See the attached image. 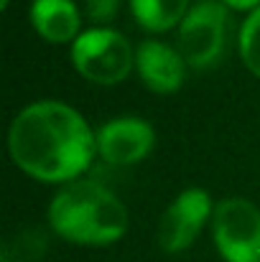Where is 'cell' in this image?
Masks as SVG:
<instances>
[{
  "instance_id": "cell-8",
  "label": "cell",
  "mask_w": 260,
  "mask_h": 262,
  "mask_svg": "<svg viewBox=\"0 0 260 262\" xmlns=\"http://www.w3.org/2000/svg\"><path fill=\"white\" fill-rule=\"evenodd\" d=\"M135 72L156 94H173L186 79V61L178 49L161 41H143L135 49Z\"/></svg>"
},
{
  "instance_id": "cell-13",
  "label": "cell",
  "mask_w": 260,
  "mask_h": 262,
  "mask_svg": "<svg viewBox=\"0 0 260 262\" xmlns=\"http://www.w3.org/2000/svg\"><path fill=\"white\" fill-rule=\"evenodd\" d=\"M225 8H232V10H248V13H253V10H258L260 8V0H219Z\"/></svg>"
},
{
  "instance_id": "cell-14",
  "label": "cell",
  "mask_w": 260,
  "mask_h": 262,
  "mask_svg": "<svg viewBox=\"0 0 260 262\" xmlns=\"http://www.w3.org/2000/svg\"><path fill=\"white\" fill-rule=\"evenodd\" d=\"M10 5V0H0V8H8Z\"/></svg>"
},
{
  "instance_id": "cell-5",
  "label": "cell",
  "mask_w": 260,
  "mask_h": 262,
  "mask_svg": "<svg viewBox=\"0 0 260 262\" xmlns=\"http://www.w3.org/2000/svg\"><path fill=\"white\" fill-rule=\"evenodd\" d=\"M212 237L225 262H260V209L240 196L214 204Z\"/></svg>"
},
{
  "instance_id": "cell-4",
  "label": "cell",
  "mask_w": 260,
  "mask_h": 262,
  "mask_svg": "<svg viewBox=\"0 0 260 262\" xmlns=\"http://www.w3.org/2000/svg\"><path fill=\"white\" fill-rule=\"evenodd\" d=\"M227 26L230 15L219 0H199L191 5L186 18L178 23V51L186 67H214L227 46Z\"/></svg>"
},
{
  "instance_id": "cell-3",
  "label": "cell",
  "mask_w": 260,
  "mask_h": 262,
  "mask_svg": "<svg viewBox=\"0 0 260 262\" xmlns=\"http://www.w3.org/2000/svg\"><path fill=\"white\" fill-rule=\"evenodd\" d=\"M72 64L85 79L112 87L135 69V51L120 31L89 28L72 43Z\"/></svg>"
},
{
  "instance_id": "cell-2",
  "label": "cell",
  "mask_w": 260,
  "mask_h": 262,
  "mask_svg": "<svg viewBox=\"0 0 260 262\" xmlns=\"http://www.w3.org/2000/svg\"><path fill=\"white\" fill-rule=\"evenodd\" d=\"M49 224L67 242L105 247L128 232V209L102 183L77 178L54 193Z\"/></svg>"
},
{
  "instance_id": "cell-10",
  "label": "cell",
  "mask_w": 260,
  "mask_h": 262,
  "mask_svg": "<svg viewBox=\"0 0 260 262\" xmlns=\"http://www.w3.org/2000/svg\"><path fill=\"white\" fill-rule=\"evenodd\" d=\"M130 10L141 28L161 33L178 26L191 8L189 0H130Z\"/></svg>"
},
{
  "instance_id": "cell-12",
  "label": "cell",
  "mask_w": 260,
  "mask_h": 262,
  "mask_svg": "<svg viewBox=\"0 0 260 262\" xmlns=\"http://www.w3.org/2000/svg\"><path fill=\"white\" fill-rule=\"evenodd\" d=\"M120 0H85V13L92 23H107L117 15Z\"/></svg>"
},
{
  "instance_id": "cell-1",
  "label": "cell",
  "mask_w": 260,
  "mask_h": 262,
  "mask_svg": "<svg viewBox=\"0 0 260 262\" xmlns=\"http://www.w3.org/2000/svg\"><path fill=\"white\" fill-rule=\"evenodd\" d=\"M8 150L13 163L36 181L72 183L97 156L94 133L67 102L38 99L10 122Z\"/></svg>"
},
{
  "instance_id": "cell-11",
  "label": "cell",
  "mask_w": 260,
  "mask_h": 262,
  "mask_svg": "<svg viewBox=\"0 0 260 262\" xmlns=\"http://www.w3.org/2000/svg\"><path fill=\"white\" fill-rule=\"evenodd\" d=\"M237 46H240V59L243 64L260 77V8L253 10L245 23L240 26V38H237Z\"/></svg>"
},
{
  "instance_id": "cell-6",
  "label": "cell",
  "mask_w": 260,
  "mask_h": 262,
  "mask_svg": "<svg viewBox=\"0 0 260 262\" xmlns=\"http://www.w3.org/2000/svg\"><path fill=\"white\" fill-rule=\"evenodd\" d=\"M214 214V204L204 188L181 191L158 222V247L169 255H178L194 245L207 219Z\"/></svg>"
},
{
  "instance_id": "cell-7",
  "label": "cell",
  "mask_w": 260,
  "mask_h": 262,
  "mask_svg": "<svg viewBox=\"0 0 260 262\" xmlns=\"http://www.w3.org/2000/svg\"><path fill=\"white\" fill-rule=\"evenodd\" d=\"M94 143L107 166H135L153 150L156 133L141 117H115L94 133Z\"/></svg>"
},
{
  "instance_id": "cell-9",
  "label": "cell",
  "mask_w": 260,
  "mask_h": 262,
  "mask_svg": "<svg viewBox=\"0 0 260 262\" xmlns=\"http://www.w3.org/2000/svg\"><path fill=\"white\" fill-rule=\"evenodd\" d=\"M28 15L33 31L49 43H74L79 36L82 18L74 0H33Z\"/></svg>"
}]
</instances>
